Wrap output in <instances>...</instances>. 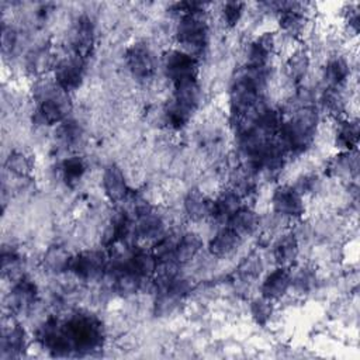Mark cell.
Listing matches in <instances>:
<instances>
[{
	"label": "cell",
	"mask_w": 360,
	"mask_h": 360,
	"mask_svg": "<svg viewBox=\"0 0 360 360\" xmlns=\"http://www.w3.org/2000/svg\"><path fill=\"white\" fill-rule=\"evenodd\" d=\"M62 176L68 185H76L86 172V164L81 156H72L62 164Z\"/></svg>",
	"instance_id": "30"
},
{
	"label": "cell",
	"mask_w": 360,
	"mask_h": 360,
	"mask_svg": "<svg viewBox=\"0 0 360 360\" xmlns=\"http://www.w3.org/2000/svg\"><path fill=\"white\" fill-rule=\"evenodd\" d=\"M127 67L138 79H148L155 71V61L151 50L145 44H134L126 53Z\"/></svg>",
	"instance_id": "8"
},
{
	"label": "cell",
	"mask_w": 360,
	"mask_h": 360,
	"mask_svg": "<svg viewBox=\"0 0 360 360\" xmlns=\"http://www.w3.org/2000/svg\"><path fill=\"white\" fill-rule=\"evenodd\" d=\"M190 117H192V113L185 110V109H182L176 103H173L169 107V110L166 112V121H168V124L171 127L176 128V130L183 128L187 124V121L190 120Z\"/></svg>",
	"instance_id": "38"
},
{
	"label": "cell",
	"mask_w": 360,
	"mask_h": 360,
	"mask_svg": "<svg viewBox=\"0 0 360 360\" xmlns=\"http://www.w3.org/2000/svg\"><path fill=\"white\" fill-rule=\"evenodd\" d=\"M241 208V196L235 190L224 192L211 206V215L217 220H231V217Z\"/></svg>",
	"instance_id": "16"
},
{
	"label": "cell",
	"mask_w": 360,
	"mask_h": 360,
	"mask_svg": "<svg viewBox=\"0 0 360 360\" xmlns=\"http://www.w3.org/2000/svg\"><path fill=\"white\" fill-rule=\"evenodd\" d=\"M315 281V274L311 269L308 267H302L300 269V272L295 274L294 280L291 279V284H294L295 290L300 293H307L312 288Z\"/></svg>",
	"instance_id": "40"
},
{
	"label": "cell",
	"mask_w": 360,
	"mask_h": 360,
	"mask_svg": "<svg viewBox=\"0 0 360 360\" xmlns=\"http://www.w3.org/2000/svg\"><path fill=\"white\" fill-rule=\"evenodd\" d=\"M62 326L74 352H91L102 345V324L89 314H78Z\"/></svg>",
	"instance_id": "2"
},
{
	"label": "cell",
	"mask_w": 360,
	"mask_h": 360,
	"mask_svg": "<svg viewBox=\"0 0 360 360\" xmlns=\"http://www.w3.org/2000/svg\"><path fill=\"white\" fill-rule=\"evenodd\" d=\"M274 6L281 9L280 11L281 12L280 27L286 33H288L291 36H298L300 33H302V30L305 27V19L298 11L294 9L298 5H295V4H276Z\"/></svg>",
	"instance_id": "17"
},
{
	"label": "cell",
	"mask_w": 360,
	"mask_h": 360,
	"mask_svg": "<svg viewBox=\"0 0 360 360\" xmlns=\"http://www.w3.org/2000/svg\"><path fill=\"white\" fill-rule=\"evenodd\" d=\"M349 76V67L342 58L331 60L325 68V81L329 89H336L342 86Z\"/></svg>",
	"instance_id": "27"
},
{
	"label": "cell",
	"mask_w": 360,
	"mask_h": 360,
	"mask_svg": "<svg viewBox=\"0 0 360 360\" xmlns=\"http://www.w3.org/2000/svg\"><path fill=\"white\" fill-rule=\"evenodd\" d=\"M2 269H4V274L5 276H12L15 272H18L20 269V256L16 252H4V258H2Z\"/></svg>",
	"instance_id": "43"
},
{
	"label": "cell",
	"mask_w": 360,
	"mask_h": 360,
	"mask_svg": "<svg viewBox=\"0 0 360 360\" xmlns=\"http://www.w3.org/2000/svg\"><path fill=\"white\" fill-rule=\"evenodd\" d=\"M359 141V126L356 121H345L340 124L336 135V144L349 152L356 148Z\"/></svg>",
	"instance_id": "29"
},
{
	"label": "cell",
	"mask_w": 360,
	"mask_h": 360,
	"mask_svg": "<svg viewBox=\"0 0 360 360\" xmlns=\"http://www.w3.org/2000/svg\"><path fill=\"white\" fill-rule=\"evenodd\" d=\"M82 137V130L76 121H65L57 131V138L64 145H74Z\"/></svg>",
	"instance_id": "36"
},
{
	"label": "cell",
	"mask_w": 360,
	"mask_h": 360,
	"mask_svg": "<svg viewBox=\"0 0 360 360\" xmlns=\"http://www.w3.org/2000/svg\"><path fill=\"white\" fill-rule=\"evenodd\" d=\"M244 13V4L241 2H228L224 6V19L229 27L238 25Z\"/></svg>",
	"instance_id": "41"
},
{
	"label": "cell",
	"mask_w": 360,
	"mask_h": 360,
	"mask_svg": "<svg viewBox=\"0 0 360 360\" xmlns=\"http://www.w3.org/2000/svg\"><path fill=\"white\" fill-rule=\"evenodd\" d=\"M166 75L175 82L194 79L197 74V61L192 54L182 51H171L165 57Z\"/></svg>",
	"instance_id": "6"
},
{
	"label": "cell",
	"mask_w": 360,
	"mask_h": 360,
	"mask_svg": "<svg viewBox=\"0 0 360 360\" xmlns=\"http://www.w3.org/2000/svg\"><path fill=\"white\" fill-rule=\"evenodd\" d=\"M138 224H137V234L141 238L145 239H155L159 238L164 232V222L161 217L155 215L151 210H147L145 213L138 215Z\"/></svg>",
	"instance_id": "26"
},
{
	"label": "cell",
	"mask_w": 360,
	"mask_h": 360,
	"mask_svg": "<svg viewBox=\"0 0 360 360\" xmlns=\"http://www.w3.org/2000/svg\"><path fill=\"white\" fill-rule=\"evenodd\" d=\"M229 224L232 228L241 238L246 236V235H252L255 232V229L259 225V218L256 215L255 211H252L251 208H239L229 220Z\"/></svg>",
	"instance_id": "22"
},
{
	"label": "cell",
	"mask_w": 360,
	"mask_h": 360,
	"mask_svg": "<svg viewBox=\"0 0 360 360\" xmlns=\"http://www.w3.org/2000/svg\"><path fill=\"white\" fill-rule=\"evenodd\" d=\"M142 277L131 272L126 265L119 266L117 273H116V291L121 295H133L135 294L142 284Z\"/></svg>",
	"instance_id": "25"
},
{
	"label": "cell",
	"mask_w": 360,
	"mask_h": 360,
	"mask_svg": "<svg viewBox=\"0 0 360 360\" xmlns=\"http://www.w3.org/2000/svg\"><path fill=\"white\" fill-rule=\"evenodd\" d=\"M318 124V113L312 107L300 109L293 119L281 126V142L286 149L305 151L314 141Z\"/></svg>",
	"instance_id": "1"
},
{
	"label": "cell",
	"mask_w": 360,
	"mask_h": 360,
	"mask_svg": "<svg viewBox=\"0 0 360 360\" xmlns=\"http://www.w3.org/2000/svg\"><path fill=\"white\" fill-rule=\"evenodd\" d=\"M309 61L304 51L295 53L287 62V74L294 81H301L308 69Z\"/></svg>",
	"instance_id": "34"
},
{
	"label": "cell",
	"mask_w": 360,
	"mask_h": 360,
	"mask_svg": "<svg viewBox=\"0 0 360 360\" xmlns=\"http://www.w3.org/2000/svg\"><path fill=\"white\" fill-rule=\"evenodd\" d=\"M356 168H357V161L354 156L350 155V152L335 156L328 165V171L333 176L350 175L352 172L356 171Z\"/></svg>",
	"instance_id": "32"
},
{
	"label": "cell",
	"mask_w": 360,
	"mask_h": 360,
	"mask_svg": "<svg viewBox=\"0 0 360 360\" xmlns=\"http://www.w3.org/2000/svg\"><path fill=\"white\" fill-rule=\"evenodd\" d=\"M95 44V27L89 18L82 16L78 19L72 33V47L75 55L85 60L91 55Z\"/></svg>",
	"instance_id": "10"
},
{
	"label": "cell",
	"mask_w": 360,
	"mask_h": 360,
	"mask_svg": "<svg viewBox=\"0 0 360 360\" xmlns=\"http://www.w3.org/2000/svg\"><path fill=\"white\" fill-rule=\"evenodd\" d=\"M39 290L36 283L29 279H20L12 291V305L18 311L29 309L37 300Z\"/></svg>",
	"instance_id": "15"
},
{
	"label": "cell",
	"mask_w": 360,
	"mask_h": 360,
	"mask_svg": "<svg viewBox=\"0 0 360 360\" xmlns=\"http://www.w3.org/2000/svg\"><path fill=\"white\" fill-rule=\"evenodd\" d=\"M6 168L16 176L25 178L33 172V159L23 152H12L6 161Z\"/></svg>",
	"instance_id": "31"
},
{
	"label": "cell",
	"mask_w": 360,
	"mask_h": 360,
	"mask_svg": "<svg viewBox=\"0 0 360 360\" xmlns=\"http://www.w3.org/2000/svg\"><path fill=\"white\" fill-rule=\"evenodd\" d=\"M84 82V60L71 57L61 61L55 69V84L64 92L76 91Z\"/></svg>",
	"instance_id": "7"
},
{
	"label": "cell",
	"mask_w": 360,
	"mask_h": 360,
	"mask_svg": "<svg viewBox=\"0 0 360 360\" xmlns=\"http://www.w3.org/2000/svg\"><path fill=\"white\" fill-rule=\"evenodd\" d=\"M241 236L232 228H224L211 239L208 249L217 258H225L234 253L241 245Z\"/></svg>",
	"instance_id": "14"
},
{
	"label": "cell",
	"mask_w": 360,
	"mask_h": 360,
	"mask_svg": "<svg viewBox=\"0 0 360 360\" xmlns=\"http://www.w3.org/2000/svg\"><path fill=\"white\" fill-rule=\"evenodd\" d=\"M201 249V239L194 232H187L179 238L175 251V259L179 263L190 262Z\"/></svg>",
	"instance_id": "23"
},
{
	"label": "cell",
	"mask_w": 360,
	"mask_h": 360,
	"mask_svg": "<svg viewBox=\"0 0 360 360\" xmlns=\"http://www.w3.org/2000/svg\"><path fill=\"white\" fill-rule=\"evenodd\" d=\"M211 206L213 201L199 190L189 192V194L185 199L186 213L192 220L196 221L203 220L207 215H211Z\"/></svg>",
	"instance_id": "19"
},
{
	"label": "cell",
	"mask_w": 360,
	"mask_h": 360,
	"mask_svg": "<svg viewBox=\"0 0 360 360\" xmlns=\"http://www.w3.org/2000/svg\"><path fill=\"white\" fill-rule=\"evenodd\" d=\"M262 270V263H260V259L258 256H249L246 258L241 266H239V276L244 279V280H253L259 276Z\"/></svg>",
	"instance_id": "39"
},
{
	"label": "cell",
	"mask_w": 360,
	"mask_h": 360,
	"mask_svg": "<svg viewBox=\"0 0 360 360\" xmlns=\"http://www.w3.org/2000/svg\"><path fill=\"white\" fill-rule=\"evenodd\" d=\"M130 232H131V222L127 215H121L112 222L106 234V244L112 245L119 241H123L130 235Z\"/></svg>",
	"instance_id": "33"
},
{
	"label": "cell",
	"mask_w": 360,
	"mask_h": 360,
	"mask_svg": "<svg viewBox=\"0 0 360 360\" xmlns=\"http://www.w3.org/2000/svg\"><path fill=\"white\" fill-rule=\"evenodd\" d=\"M26 349V332L22 326L16 325L8 329L2 340V356L12 357L20 356Z\"/></svg>",
	"instance_id": "21"
},
{
	"label": "cell",
	"mask_w": 360,
	"mask_h": 360,
	"mask_svg": "<svg viewBox=\"0 0 360 360\" xmlns=\"http://www.w3.org/2000/svg\"><path fill=\"white\" fill-rule=\"evenodd\" d=\"M72 256L61 248V246H51L47 253L44 255V265L53 273H60L64 270H69Z\"/></svg>",
	"instance_id": "28"
},
{
	"label": "cell",
	"mask_w": 360,
	"mask_h": 360,
	"mask_svg": "<svg viewBox=\"0 0 360 360\" xmlns=\"http://www.w3.org/2000/svg\"><path fill=\"white\" fill-rule=\"evenodd\" d=\"M16 44H18L16 30L13 27H9V26L4 25V29H2V50H4V54L13 53Z\"/></svg>",
	"instance_id": "44"
},
{
	"label": "cell",
	"mask_w": 360,
	"mask_h": 360,
	"mask_svg": "<svg viewBox=\"0 0 360 360\" xmlns=\"http://www.w3.org/2000/svg\"><path fill=\"white\" fill-rule=\"evenodd\" d=\"M199 102H200V88H199L196 78L175 84V102L173 103H176L178 106H180L182 109H185L193 114V112L199 106Z\"/></svg>",
	"instance_id": "12"
},
{
	"label": "cell",
	"mask_w": 360,
	"mask_h": 360,
	"mask_svg": "<svg viewBox=\"0 0 360 360\" xmlns=\"http://www.w3.org/2000/svg\"><path fill=\"white\" fill-rule=\"evenodd\" d=\"M251 312H252V316L256 324L266 325L273 314V307H272L270 300H267L265 297L256 298L255 301H252Z\"/></svg>",
	"instance_id": "35"
},
{
	"label": "cell",
	"mask_w": 360,
	"mask_h": 360,
	"mask_svg": "<svg viewBox=\"0 0 360 360\" xmlns=\"http://www.w3.org/2000/svg\"><path fill=\"white\" fill-rule=\"evenodd\" d=\"M273 208L277 214L284 217H300L304 213V203L301 194L290 186H280L273 194Z\"/></svg>",
	"instance_id": "9"
},
{
	"label": "cell",
	"mask_w": 360,
	"mask_h": 360,
	"mask_svg": "<svg viewBox=\"0 0 360 360\" xmlns=\"http://www.w3.org/2000/svg\"><path fill=\"white\" fill-rule=\"evenodd\" d=\"M322 103H324L325 109L333 114L339 113L343 107V100H342L340 95L336 92V89H328L324 95Z\"/></svg>",
	"instance_id": "42"
},
{
	"label": "cell",
	"mask_w": 360,
	"mask_h": 360,
	"mask_svg": "<svg viewBox=\"0 0 360 360\" xmlns=\"http://www.w3.org/2000/svg\"><path fill=\"white\" fill-rule=\"evenodd\" d=\"M50 65H51V54L47 48H39L29 57L27 68L33 74H43L44 71H47Z\"/></svg>",
	"instance_id": "37"
},
{
	"label": "cell",
	"mask_w": 360,
	"mask_h": 360,
	"mask_svg": "<svg viewBox=\"0 0 360 360\" xmlns=\"http://www.w3.org/2000/svg\"><path fill=\"white\" fill-rule=\"evenodd\" d=\"M298 255V242L294 235H284L274 245V259L281 267L291 265Z\"/></svg>",
	"instance_id": "24"
},
{
	"label": "cell",
	"mask_w": 360,
	"mask_h": 360,
	"mask_svg": "<svg viewBox=\"0 0 360 360\" xmlns=\"http://www.w3.org/2000/svg\"><path fill=\"white\" fill-rule=\"evenodd\" d=\"M291 286V276L286 267H279L272 272L262 284V297L267 300H277L283 297Z\"/></svg>",
	"instance_id": "11"
},
{
	"label": "cell",
	"mask_w": 360,
	"mask_h": 360,
	"mask_svg": "<svg viewBox=\"0 0 360 360\" xmlns=\"http://www.w3.org/2000/svg\"><path fill=\"white\" fill-rule=\"evenodd\" d=\"M273 47H274V41H273V37L269 34L262 36L260 39L253 41L251 44L249 54H248V60H249L248 67L266 68V64L273 53Z\"/></svg>",
	"instance_id": "18"
},
{
	"label": "cell",
	"mask_w": 360,
	"mask_h": 360,
	"mask_svg": "<svg viewBox=\"0 0 360 360\" xmlns=\"http://www.w3.org/2000/svg\"><path fill=\"white\" fill-rule=\"evenodd\" d=\"M178 40L190 53H200L206 48L208 40V27L200 13L182 18L178 26Z\"/></svg>",
	"instance_id": "3"
},
{
	"label": "cell",
	"mask_w": 360,
	"mask_h": 360,
	"mask_svg": "<svg viewBox=\"0 0 360 360\" xmlns=\"http://www.w3.org/2000/svg\"><path fill=\"white\" fill-rule=\"evenodd\" d=\"M107 260L105 253L98 251H86L71 259L69 270L81 279H95L99 277L106 269Z\"/></svg>",
	"instance_id": "5"
},
{
	"label": "cell",
	"mask_w": 360,
	"mask_h": 360,
	"mask_svg": "<svg viewBox=\"0 0 360 360\" xmlns=\"http://www.w3.org/2000/svg\"><path fill=\"white\" fill-rule=\"evenodd\" d=\"M103 187L112 201H121L127 196V183L123 172L116 165H109L103 173Z\"/></svg>",
	"instance_id": "13"
},
{
	"label": "cell",
	"mask_w": 360,
	"mask_h": 360,
	"mask_svg": "<svg viewBox=\"0 0 360 360\" xmlns=\"http://www.w3.org/2000/svg\"><path fill=\"white\" fill-rule=\"evenodd\" d=\"M190 291V284L187 280L175 279L171 284L159 288L158 297L155 300V314L158 316H166L176 311L180 302L186 298Z\"/></svg>",
	"instance_id": "4"
},
{
	"label": "cell",
	"mask_w": 360,
	"mask_h": 360,
	"mask_svg": "<svg viewBox=\"0 0 360 360\" xmlns=\"http://www.w3.org/2000/svg\"><path fill=\"white\" fill-rule=\"evenodd\" d=\"M156 258L145 251H135L127 260L126 267L138 274L140 277H151L156 270Z\"/></svg>",
	"instance_id": "20"
}]
</instances>
